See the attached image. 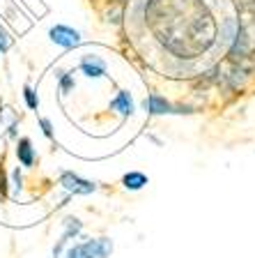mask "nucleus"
I'll return each instance as SVG.
<instances>
[{"instance_id": "9d476101", "label": "nucleus", "mask_w": 255, "mask_h": 258, "mask_svg": "<svg viewBox=\"0 0 255 258\" xmlns=\"http://www.w3.org/2000/svg\"><path fill=\"white\" fill-rule=\"evenodd\" d=\"M55 76H58V90L60 95H69L71 90L76 88V79H74V72H64V70H58L55 72Z\"/></svg>"}, {"instance_id": "1a4fd4ad", "label": "nucleus", "mask_w": 255, "mask_h": 258, "mask_svg": "<svg viewBox=\"0 0 255 258\" xmlns=\"http://www.w3.org/2000/svg\"><path fill=\"white\" fill-rule=\"evenodd\" d=\"M145 184H147V175L140 171H129L127 175L122 177V187L129 189V191H138V189H143Z\"/></svg>"}, {"instance_id": "f3484780", "label": "nucleus", "mask_w": 255, "mask_h": 258, "mask_svg": "<svg viewBox=\"0 0 255 258\" xmlns=\"http://www.w3.org/2000/svg\"><path fill=\"white\" fill-rule=\"evenodd\" d=\"M0 118H3V99H0Z\"/></svg>"}, {"instance_id": "4468645a", "label": "nucleus", "mask_w": 255, "mask_h": 258, "mask_svg": "<svg viewBox=\"0 0 255 258\" xmlns=\"http://www.w3.org/2000/svg\"><path fill=\"white\" fill-rule=\"evenodd\" d=\"M10 46H12V37L7 35L5 30H3V28H0V55L7 53V51H10Z\"/></svg>"}, {"instance_id": "0eeeda50", "label": "nucleus", "mask_w": 255, "mask_h": 258, "mask_svg": "<svg viewBox=\"0 0 255 258\" xmlns=\"http://www.w3.org/2000/svg\"><path fill=\"white\" fill-rule=\"evenodd\" d=\"M145 108H147L149 115H165V113H184V108H175L170 102H165L161 95L152 92V95L145 99Z\"/></svg>"}, {"instance_id": "423d86ee", "label": "nucleus", "mask_w": 255, "mask_h": 258, "mask_svg": "<svg viewBox=\"0 0 255 258\" xmlns=\"http://www.w3.org/2000/svg\"><path fill=\"white\" fill-rule=\"evenodd\" d=\"M111 111L120 113L122 118H131L133 111H136V104H133V97L129 90H117V95L111 99Z\"/></svg>"}, {"instance_id": "f257e3e1", "label": "nucleus", "mask_w": 255, "mask_h": 258, "mask_svg": "<svg viewBox=\"0 0 255 258\" xmlns=\"http://www.w3.org/2000/svg\"><path fill=\"white\" fill-rule=\"evenodd\" d=\"M113 253V242L108 237L99 240H85L80 244L67 247L62 258H108Z\"/></svg>"}, {"instance_id": "9b49d317", "label": "nucleus", "mask_w": 255, "mask_h": 258, "mask_svg": "<svg viewBox=\"0 0 255 258\" xmlns=\"http://www.w3.org/2000/svg\"><path fill=\"white\" fill-rule=\"evenodd\" d=\"M23 99H26V106L30 108V111H37L39 108V97H37V92H35V88H32L30 83L23 86Z\"/></svg>"}, {"instance_id": "f03ea898", "label": "nucleus", "mask_w": 255, "mask_h": 258, "mask_svg": "<svg viewBox=\"0 0 255 258\" xmlns=\"http://www.w3.org/2000/svg\"><path fill=\"white\" fill-rule=\"evenodd\" d=\"M60 187L64 189L67 194H74V196H88V194H92L97 189V184L92 182V180H85V177L76 175V173L71 171H64L60 173Z\"/></svg>"}, {"instance_id": "f8f14e48", "label": "nucleus", "mask_w": 255, "mask_h": 258, "mask_svg": "<svg viewBox=\"0 0 255 258\" xmlns=\"http://www.w3.org/2000/svg\"><path fill=\"white\" fill-rule=\"evenodd\" d=\"M10 187L14 189V194H19L23 189V175H21V171H19V166L12 171V182H10Z\"/></svg>"}, {"instance_id": "39448f33", "label": "nucleus", "mask_w": 255, "mask_h": 258, "mask_svg": "<svg viewBox=\"0 0 255 258\" xmlns=\"http://www.w3.org/2000/svg\"><path fill=\"white\" fill-rule=\"evenodd\" d=\"M78 70L83 72L88 79H104L108 72V62L97 53H85L83 58H80Z\"/></svg>"}, {"instance_id": "ddd939ff", "label": "nucleus", "mask_w": 255, "mask_h": 258, "mask_svg": "<svg viewBox=\"0 0 255 258\" xmlns=\"http://www.w3.org/2000/svg\"><path fill=\"white\" fill-rule=\"evenodd\" d=\"M10 194V180H7V171L0 164V196H7Z\"/></svg>"}, {"instance_id": "dca6fc26", "label": "nucleus", "mask_w": 255, "mask_h": 258, "mask_svg": "<svg viewBox=\"0 0 255 258\" xmlns=\"http://www.w3.org/2000/svg\"><path fill=\"white\" fill-rule=\"evenodd\" d=\"M16 129H19V122H16V118H12L10 127H7V136L10 139H16Z\"/></svg>"}, {"instance_id": "6e6552de", "label": "nucleus", "mask_w": 255, "mask_h": 258, "mask_svg": "<svg viewBox=\"0 0 255 258\" xmlns=\"http://www.w3.org/2000/svg\"><path fill=\"white\" fill-rule=\"evenodd\" d=\"M16 157H19V164L23 168H32L35 166V161H37V152L32 148V141L28 136L16 141Z\"/></svg>"}, {"instance_id": "20e7f679", "label": "nucleus", "mask_w": 255, "mask_h": 258, "mask_svg": "<svg viewBox=\"0 0 255 258\" xmlns=\"http://www.w3.org/2000/svg\"><path fill=\"white\" fill-rule=\"evenodd\" d=\"M80 228H83V224H80L76 217H67V219L62 221V237H60L58 244L53 247V258H62L64 256V251H67V247H69V242L78 235Z\"/></svg>"}, {"instance_id": "2eb2a0df", "label": "nucleus", "mask_w": 255, "mask_h": 258, "mask_svg": "<svg viewBox=\"0 0 255 258\" xmlns=\"http://www.w3.org/2000/svg\"><path fill=\"white\" fill-rule=\"evenodd\" d=\"M39 127H42L44 136L46 139H53V124H51V120L48 118H39Z\"/></svg>"}, {"instance_id": "7ed1b4c3", "label": "nucleus", "mask_w": 255, "mask_h": 258, "mask_svg": "<svg viewBox=\"0 0 255 258\" xmlns=\"http://www.w3.org/2000/svg\"><path fill=\"white\" fill-rule=\"evenodd\" d=\"M48 39L62 48H76V46H80V42H83L80 32L71 26H64V23H58V26L51 28V30H48Z\"/></svg>"}]
</instances>
